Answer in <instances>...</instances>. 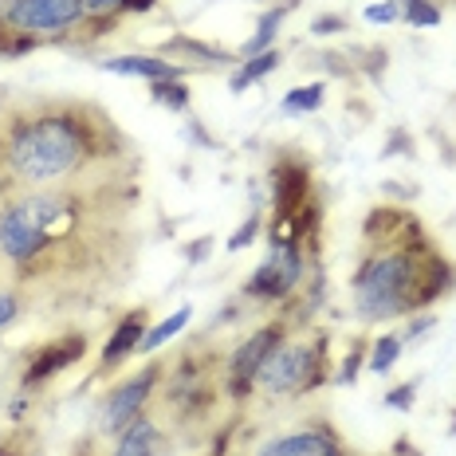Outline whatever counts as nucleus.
<instances>
[{
  "mask_svg": "<svg viewBox=\"0 0 456 456\" xmlns=\"http://www.w3.org/2000/svg\"><path fill=\"white\" fill-rule=\"evenodd\" d=\"M110 150H122L118 130L107 114L79 102L16 110L0 130L4 166L24 189L68 185L94 169V161H107Z\"/></svg>",
  "mask_w": 456,
  "mask_h": 456,
  "instance_id": "1",
  "label": "nucleus"
},
{
  "mask_svg": "<svg viewBox=\"0 0 456 456\" xmlns=\"http://www.w3.org/2000/svg\"><path fill=\"white\" fill-rule=\"evenodd\" d=\"M456 288V268L425 240L421 221H405L397 232L370 240L350 275V307L362 322H394L433 307Z\"/></svg>",
  "mask_w": 456,
  "mask_h": 456,
  "instance_id": "2",
  "label": "nucleus"
},
{
  "mask_svg": "<svg viewBox=\"0 0 456 456\" xmlns=\"http://www.w3.org/2000/svg\"><path fill=\"white\" fill-rule=\"evenodd\" d=\"M330 338L327 330H307L303 338H283L275 354L256 374V394L272 397V402H296V397L315 394L330 378Z\"/></svg>",
  "mask_w": 456,
  "mask_h": 456,
  "instance_id": "3",
  "label": "nucleus"
},
{
  "mask_svg": "<svg viewBox=\"0 0 456 456\" xmlns=\"http://www.w3.org/2000/svg\"><path fill=\"white\" fill-rule=\"evenodd\" d=\"M87 4L83 0H0V24L12 28L16 36H32L44 44L52 40H71V32L87 28Z\"/></svg>",
  "mask_w": 456,
  "mask_h": 456,
  "instance_id": "4",
  "label": "nucleus"
},
{
  "mask_svg": "<svg viewBox=\"0 0 456 456\" xmlns=\"http://www.w3.org/2000/svg\"><path fill=\"white\" fill-rule=\"evenodd\" d=\"M303 275H307V248L299 240L272 244L268 260L244 280V299L248 303H288L299 291Z\"/></svg>",
  "mask_w": 456,
  "mask_h": 456,
  "instance_id": "5",
  "label": "nucleus"
},
{
  "mask_svg": "<svg viewBox=\"0 0 456 456\" xmlns=\"http://www.w3.org/2000/svg\"><path fill=\"white\" fill-rule=\"evenodd\" d=\"M288 335L291 330H288V322L283 319L260 322V327H256L252 335L244 338L232 354H228V362H224V394L236 397V402L256 394V374H260V366L275 354V346H280Z\"/></svg>",
  "mask_w": 456,
  "mask_h": 456,
  "instance_id": "6",
  "label": "nucleus"
},
{
  "mask_svg": "<svg viewBox=\"0 0 456 456\" xmlns=\"http://www.w3.org/2000/svg\"><path fill=\"white\" fill-rule=\"evenodd\" d=\"M158 382H161V362H146L134 378H122L118 386H110L99 405V433L118 436L134 417L146 413Z\"/></svg>",
  "mask_w": 456,
  "mask_h": 456,
  "instance_id": "7",
  "label": "nucleus"
},
{
  "mask_svg": "<svg viewBox=\"0 0 456 456\" xmlns=\"http://www.w3.org/2000/svg\"><path fill=\"white\" fill-rule=\"evenodd\" d=\"M256 456H350V449L335 425L307 421V425H296V429L272 436V441H264L256 449Z\"/></svg>",
  "mask_w": 456,
  "mask_h": 456,
  "instance_id": "8",
  "label": "nucleus"
},
{
  "mask_svg": "<svg viewBox=\"0 0 456 456\" xmlns=\"http://www.w3.org/2000/svg\"><path fill=\"white\" fill-rule=\"evenodd\" d=\"M272 221H283V216H296L299 208L311 205V169L303 166L299 158H283L272 161Z\"/></svg>",
  "mask_w": 456,
  "mask_h": 456,
  "instance_id": "9",
  "label": "nucleus"
},
{
  "mask_svg": "<svg viewBox=\"0 0 456 456\" xmlns=\"http://www.w3.org/2000/svg\"><path fill=\"white\" fill-rule=\"evenodd\" d=\"M83 354H87V338H83V335H63L55 342H47V346H40L32 354V362H28L20 386L32 394V389H40V386L52 382L55 374H63L68 366H75Z\"/></svg>",
  "mask_w": 456,
  "mask_h": 456,
  "instance_id": "10",
  "label": "nucleus"
},
{
  "mask_svg": "<svg viewBox=\"0 0 456 456\" xmlns=\"http://www.w3.org/2000/svg\"><path fill=\"white\" fill-rule=\"evenodd\" d=\"M150 330V311L134 307L126 311L118 322H114L110 338L102 342V354H99V374H114L122 362H130L134 354H142V338Z\"/></svg>",
  "mask_w": 456,
  "mask_h": 456,
  "instance_id": "11",
  "label": "nucleus"
},
{
  "mask_svg": "<svg viewBox=\"0 0 456 456\" xmlns=\"http://www.w3.org/2000/svg\"><path fill=\"white\" fill-rule=\"evenodd\" d=\"M110 456H169V436L150 413L134 417L126 429L118 433Z\"/></svg>",
  "mask_w": 456,
  "mask_h": 456,
  "instance_id": "12",
  "label": "nucleus"
},
{
  "mask_svg": "<svg viewBox=\"0 0 456 456\" xmlns=\"http://www.w3.org/2000/svg\"><path fill=\"white\" fill-rule=\"evenodd\" d=\"M158 55H166V60L182 63L189 71H201V68H224V63L236 60V52H224V47H213L205 40H193V36H169L166 44L158 47Z\"/></svg>",
  "mask_w": 456,
  "mask_h": 456,
  "instance_id": "13",
  "label": "nucleus"
},
{
  "mask_svg": "<svg viewBox=\"0 0 456 456\" xmlns=\"http://www.w3.org/2000/svg\"><path fill=\"white\" fill-rule=\"evenodd\" d=\"M102 71L110 75H130V79H146V83H161V79H185L189 68L166 60V55H110L102 60Z\"/></svg>",
  "mask_w": 456,
  "mask_h": 456,
  "instance_id": "14",
  "label": "nucleus"
},
{
  "mask_svg": "<svg viewBox=\"0 0 456 456\" xmlns=\"http://www.w3.org/2000/svg\"><path fill=\"white\" fill-rule=\"evenodd\" d=\"M291 12H296V0H280V4L264 8V12H260V20H256L252 40L240 47V55H244V60H252V55H260V52H272L275 40H280V32H283V20H288Z\"/></svg>",
  "mask_w": 456,
  "mask_h": 456,
  "instance_id": "15",
  "label": "nucleus"
},
{
  "mask_svg": "<svg viewBox=\"0 0 456 456\" xmlns=\"http://www.w3.org/2000/svg\"><path fill=\"white\" fill-rule=\"evenodd\" d=\"M189 319H193V307H185V303H182L174 315H166L161 322H154V327L146 330V338H142V354H158L169 338H177L189 327Z\"/></svg>",
  "mask_w": 456,
  "mask_h": 456,
  "instance_id": "16",
  "label": "nucleus"
},
{
  "mask_svg": "<svg viewBox=\"0 0 456 456\" xmlns=\"http://www.w3.org/2000/svg\"><path fill=\"white\" fill-rule=\"evenodd\" d=\"M280 63H283V55L275 52V47H272V52H260V55H252V60H244V68L236 71L232 79H228V87H232L236 94H240V91H248L252 83L268 79V75H272L275 68H280Z\"/></svg>",
  "mask_w": 456,
  "mask_h": 456,
  "instance_id": "17",
  "label": "nucleus"
},
{
  "mask_svg": "<svg viewBox=\"0 0 456 456\" xmlns=\"http://www.w3.org/2000/svg\"><path fill=\"white\" fill-rule=\"evenodd\" d=\"M402 350H405V342L397 330H386V335H378L374 342H370V350H366V366L374 370V374H389V370L397 366V358H402Z\"/></svg>",
  "mask_w": 456,
  "mask_h": 456,
  "instance_id": "18",
  "label": "nucleus"
},
{
  "mask_svg": "<svg viewBox=\"0 0 456 456\" xmlns=\"http://www.w3.org/2000/svg\"><path fill=\"white\" fill-rule=\"evenodd\" d=\"M322 102H327V83H303V87H291L283 94V114H315Z\"/></svg>",
  "mask_w": 456,
  "mask_h": 456,
  "instance_id": "19",
  "label": "nucleus"
},
{
  "mask_svg": "<svg viewBox=\"0 0 456 456\" xmlns=\"http://www.w3.org/2000/svg\"><path fill=\"white\" fill-rule=\"evenodd\" d=\"M150 94H154L158 107L174 110V114H185L193 94H189V83L185 79H161V83H150Z\"/></svg>",
  "mask_w": 456,
  "mask_h": 456,
  "instance_id": "20",
  "label": "nucleus"
},
{
  "mask_svg": "<svg viewBox=\"0 0 456 456\" xmlns=\"http://www.w3.org/2000/svg\"><path fill=\"white\" fill-rule=\"evenodd\" d=\"M402 4V20L413 28H436L441 24V8L436 0H397Z\"/></svg>",
  "mask_w": 456,
  "mask_h": 456,
  "instance_id": "21",
  "label": "nucleus"
},
{
  "mask_svg": "<svg viewBox=\"0 0 456 456\" xmlns=\"http://www.w3.org/2000/svg\"><path fill=\"white\" fill-rule=\"evenodd\" d=\"M366 350H370V346H366L362 338H358L354 346L346 350V358H342V366L335 370V378H330V382H335V386H354L358 374H362V366H366Z\"/></svg>",
  "mask_w": 456,
  "mask_h": 456,
  "instance_id": "22",
  "label": "nucleus"
},
{
  "mask_svg": "<svg viewBox=\"0 0 456 456\" xmlns=\"http://www.w3.org/2000/svg\"><path fill=\"white\" fill-rule=\"evenodd\" d=\"M24 315V296L16 288H0V330H8Z\"/></svg>",
  "mask_w": 456,
  "mask_h": 456,
  "instance_id": "23",
  "label": "nucleus"
},
{
  "mask_svg": "<svg viewBox=\"0 0 456 456\" xmlns=\"http://www.w3.org/2000/svg\"><path fill=\"white\" fill-rule=\"evenodd\" d=\"M260 228H264V216L260 213H248V221L240 224V232L236 236H228V252H244L248 244H256V236H260Z\"/></svg>",
  "mask_w": 456,
  "mask_h": 456,
  "instance_id": "24",
  "label": "nucleus"
},
{
  "mask_svg": "<svg viewBox=\"0 0 456 456\" xmlns=\"http://www.w3.org/2000/svg\"><path fill=\"white\" fill-rule=\"evenodd\" d=\"M87 4V16L91 20H99V24H114L122 16V4L126 0H83Z\"/></svg>",
  "mask_w": 456,
  "mask_h": 456,
  "instance_id": "25",
  "label": "nucleus"
},
{
  "mask_svg": "<svg viewBox=\"0 0 456 456\" xmlns=\"http://www.w3.org/2000/svg\"><path fill=\"white\" fill-rule=\"evenodd\" d=\"M362 16L370 24H394V20H402V4L397 0H378V4H366Z\"/></svg>",
  "mask_w": 456,
  "mask_h": 456,
  "instance_id": "26",
  "label": "nucleus"
},
{
  "mask_svg": "<svg viewBox=\"0 0 456 456\" xmlns=\"http://www.w3.org/2000/svg\"><path fill=\"white\" fill-rule=\"evenodd\" d=\"M413 402H417V382H402L397 389H389V394H386V405H389V410L410 413Z\"/></svg>",
  "mask_w": 456,
  "mask_h": 456,
  "instance_id": "27",
  "label": "nucleus"
},
{
  "mask_svg": "<svg viewBox=\"0 0 456 456\" xmlns=\"http://www.w3.org/2000/svg\"><path fill=\"white\" fill-rule=\"evenodd\" d=\"M433 327H436V319H433V315H425V311H421V315H410V327L402 330V342H417V338H425Z\"/></svg>",
  "mask_w": 456,
  "mask_h": 456,
  "instance_id": "28",
  "label": "nucleus"
},
{
  "mask_svg": "<svg viewBox=\"0 0 456 456\" xmlns=\"http://www.w3.org/2000/svg\"><path fill=\"white\" fill-rule=\"evenodd\" d=\"M342 32H346L342 16H315V20H311V36H322V40H327V36H342Z\"/></svg>",
  "mask_w": 456,
  "mask_h": 456,
  "instance_id": "29",
  "label": "nucleus"
},
{
  "mask_svg": "<svg viewBox=\"0 0 456 456\" xmlns=\"http://www.w3.org/2000/svg\"><path fill=\"white\" fill-rule=\"evenodd\" d=\"M413 142H410V130H394V138L382 146V158H397V154H410Z\"/></svg>",
  "mask_w": 456,
  "mask_h": 456,
  "instance_id": "30",
  "label": "nucleus"
},
{
  "mask_svg": "<svg viewBox=\"0 0 456 456\" xmlns=\"http://www.w3.org/2000/svg\"><path fill=\"white\" fill-rule=\"evenodd\" d=\"M208 252H213V236H201V240L185 244V260H189V264H205Z\"/></svg>",
  "mask_w": 456,
  "mask_h": 456,
  "instance_id": "31",
  "label": "nucleus"
},
{
  "mask_svg": "<svg viewBox=\"0 0 456 456\" xmlns=\"http://www.w3.org/2000/svg\"><path fill=\"white\" fill-rule=\"evenodd\" d=\"M150 8H158V0H126L122 16H142V12H150Z\"/></svg>",
  "mask_w": 456,
  "mask_h": 456,
  "instance_id": "32",
  "label": "nucleus"
},
{
  "mask_svg": "<svg viewBox=\"0 0 456 456\" xmlns=\"http://www.w3.org/2000/svg\"><path fill=\"white\" fill-rule=\"evenodd\" d=\"M389 456H421V452H417L413 444H410V436H397L394 449H389Z\"/></svg>",
  "mask_w": 456,
  "mask_h": 456,
  "instance_id": "33",
  "label": "nucleus"
},
{
  "mask_svg": "<svg viewBox=\"0 0 456 456\" xmlns=\"http://www.w3.org/2000/svg\"><path fill=\"white\" fill-rule=\"evenodd\" d=\"M16 182H12V174H8V166H4V154H0V201L8 197V189H12Z\"/></svg>",
  "mask_w": 456,
  "mask_h": 456,
  "instance_id": "34",
  "label": "nucleus"
}]
</instances>
